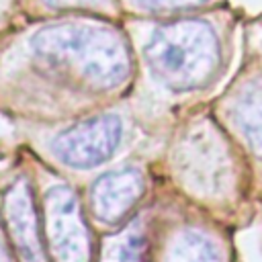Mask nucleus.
Wrapping results in <instances>:
<instances>
[{"label":"nucleus","instance_id":"f257e3e1","mask_svg":"<svg viewBox=\"0 0 262 262\" xmlns=\"http://www.w3.org/2000/svg\"><path fill=\"white\" fill-rule=\"evenodd\" d=\"M29 51L39 70L84 90L113 92L131 76L129 43L121 31L104 23L63 20L39 29Z\"/></svg>","mask_w":262,"mask_h":262},{"label":"nucleus","instance_id":"6e6552de","mask_svg":"<svg viewBox=\"0 0 262 262\" xmlns=\"http://www.w3.org/2000/svg\"><path fill=\"white\" fill-rule=\"evenodd\" d=\"M229 115L252 151L262 156V82L244 86L233 98Z\"/></svg>","mask_w":262,"mask_h":262},{"label":"nucleus","instance_id":"423d86ee","mask_svg":"<svg viewBox=\"0 0 262 262\" xmlns=\"http://www.w3.org/2000/svg\"><path fill=\"white\" fill-rule=\"evenodd\" d=\"M2 215L12 246L23 262H45L39 223L31 201V188L25 180L12 182L2 199Z\"/></svg>","mask_w":262,"mask_h":262},{"label":"nucleus","instance_id":"39448f33","mask_svg":"<svg viewBox=\"0 0 262 262\" xmlns=\"http://www.w3.org/2000/svg\"><path fill=\"white\" fill-rule=\"evenodd\" d=\"M121 139L123 123L119 115H94L61 131L53 139L51 151L70 168L90 170L104 164L117 151Z\"/></svg>","mask_w":262,"mask_h":262},{"label":"nucleus","instance_id":"9d476101","mask_svg":"<svg viewBox=\"0 0 262 262\" xmlns=\"http://www.w3.org/2000/svg\"><path fill=\"white\" fill-rule=\"evenodd\" d=\"M98 262H145L143 227L133 223L117 235L108 237L100 248Z\"/></svg>","mask_w":262,"mask_h":262},{"label":"nucleus","instance_id":"7ed1b4c3","mask_svg":"<svg viewBox=\"0 0 262 262\" xmlns=\"http://www.w3.org/2000/svg\"><path fill=\"white\" fill-rule=\"evenodd\" d=\"M174 166L180 180L194 192L217 196L233 182L229 151L209 123L190 127L174 151Z\"/></svg>","mask_w":262,"mask_h":262},{"label":"nucleus","instance_id":"9b49d317","mask_svg":"<svg viewBox=\"0 0 262 262\" xmlns=\"http://www.w3.org/2000/svg\"><path fill=\"white\" fill-rule=\"evenodd\" d=\"M135 2L149 12H174V10L196 8L209 0H135Z\"/></svg>","mask_w":262,"mask_h":262},{"label":"nucleus","instance_id":"ddd939ff","mask_svg":"<svg viewBox=\"0 0 262 262\" xmlns=\"http://www.w3.org/2000/svg\"><path fill=\"white\" fill-rule=\"evenodd\" d=\"M0 262H12V258H10V254H8V250H6V246L0 242Z\"/></svg>","mask_w":262,"mask_h":262},{"label":"nucleus","instance_id":"f03ea898","mask_svg":"<svg viewBox=\"0 0 262 262\" xmlns=\"http://www.w3.org/2000/svg\"><path fill=\"white\" fill-rule=\"evenodd\" d=\"M149 70L168 88H203L217 72L221 45L215 29L201 18H180L156 27L143 45Z\"/></svg>","mask_w":262,"mask_h":262},{"label":"nucleus","instance_id":"0eeeda50","mask_svg":"<svg viewBox=\"0 0 262 262\" xmlns=\"http://www.w3.org/2000/svg\"><path fill=\"white\" fill-rule=\"evenodd\" d=\"M143 174L137 168H121L100 176L90 188V209L106 225H115L135 207L143 194Z\"/></svg>","mask_w":262,"mask_h":262},{"label":"nucleus","instance_id":"20e7f679","mask_svg":"<svg viewBox=\"0 0 262 262\" xmlns=\"http://www.w3.org/2000/svg\"><path fill=\"white\" fill-rule=\"evenodd\" d=\"M45 237L53 262H90V237L80 201L70 186H51L43 196Z\"/></svg>","mask_w":262,"mask_h":262},{"label":"nucleus","instance_id":"f8f14e48","mask_svg":"<svg viewBox=\"0 0 262 262\" xmlns=\"http://www.w3.org/2000/svg\"><path fill=\"white\" fill-rule=\"evenodd\" d=\"M55 10H106L113 0H43Z\"/></svg>","mask_w":262,"mask_h":262},{"label":"nucleus","instance_id":"1a4fd4ad","mask_svg":"<svg viewBox=\"0 0 262 262\" xmlns=\"http://www.w3.org/2000/svg\"><path fill=\"white\" fill-rule=\"evenodd\" d=\"M162 262H223L217 244L203 231L182 229L166 246Z\"/></svg>","mask_w":262,"mask_h":262}]
</instances>
